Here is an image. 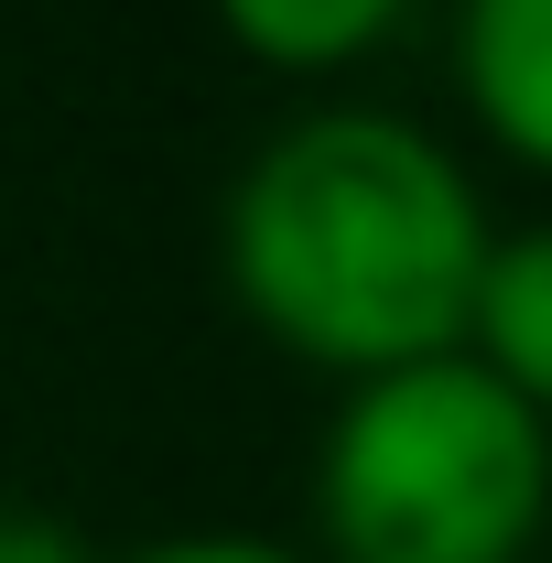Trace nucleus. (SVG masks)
<instances>
[{
	"instance_id": "nucleus-3",
	"label": "nucleus",
	"mask_w": 552,
	"mask_h": 563,
	"mask_svg": "<svg viewBox=\"0 0 552 563\" xmlns=\"http://www.w3.org/2000/svg\"><path fill=\"white\" fill-rule=\"evenodd\" d=\"M455 98L509 163L552 174V0H455Z\"/></svg>"
},
{
	"instance_id": "nucleus-1",
	"label": "nucleus",
	"mask_w": 552,
	"mask_h": 563,
	"mask_svg": "<svg viewBox=\"0 0 552 563\" xmlns=\"http://www.w3.org/2000/svg\"><path fill=\"white\" fill-rule=\"evenodd\" d=\"M477 174L401 109H303L281 120L228 207L217 272L228 303L303 368L379 379L466 347V292L487 272Z\"/></svg>"
},
{
	"instance_id": "nucleus-5",
	"label": "nucleus",
	"mask_w": 552,
	"mask_h": 563,
	"mask_svg": "<svg viewBox=\"0 0 552 563\" xmlns=\"http://www.w3.org/2000/svg\"><path fill=\"white\" fill-rule=\"evenodd\" d=\"M401 11L412 0H217L228 44L261 55V66H281V76H336L357 55H379L401 33Z\"/></svg>"
},
{
	"instance_id": "nucleus-2",
	"label": "nucleus",
	"mask_w": 552,
	"mask_h": 563,
	"mask_svg": "<svg viewBox=\"0 0 552 563\" xmlns=\"http://www.w3.org/2000/svg\"><path fill=\"white\" fill-rule=\"evenodd\" d=\"M552 520V422L466 347L346 379L314 444V531L336 563H531Z\"/></svg>"
},
{
	"instance_id": "nucleus-6",
	"label": "nucleus",
	"mask_w": 552,
	"mask_h": 563,
	"mask_svg": "<svg viewBox=\"0 0 552 563\" xmlns=\"http://www.w3.org/2000/svg\"><path fill=\"white\" fill-rule=\"evenodd\" d=\"M131 563H314V553H292L272 531H174V542H141Z\"/></svg>"
},
{
	"instance_id": "nucleus-4",
	"label": "nucleus",
	"mask_w": 552,
	"mask_h": 563,
	"mask_svg": "<svg viewBox=\"0 0 552 563\" xmlns=\"http://www.w3.org/2000/svg\"><path fill=\"white\" fill-rule=\"evenodd\" d=\"M466 357L552 422V217L487 239V272L466 292Z\"/></svg>"
},
{
	"instance_id": "nucleus-7",
	"label": "nucleus",
	"mask_w": 552,
	"mask_h": 563,
	"mask_svg": "<svg viewBox=\"0 0 552 563\" xmlns=\"http://www.w3.org/2000/svg\"><path fill=\"white\" fill-rule=\"evenodd\" d=\"M0 563H87V542L55 509H0Z\"/></svg>"
}]
</instances>
